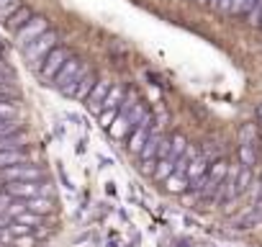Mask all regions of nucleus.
<instances>
[{
  "label": "nucleus",
  "instance_id": "nucleus-9",
  "mask_svg": "<svg viewBox=\"0 0 262 247\" xmlns=\"http://www.w3.org/2000/svg\"><path fill=\"white\" fill-rule=\"evenodd\" d=\"M29 145V137L24 132H16V134H8V137H0V152H8V150H26Z\"/></svg>",
  "mask_w": 262,
  "mask_h": 247
},
{
  "label": "nucleus",
  "instance_id": "nucleus-18",
  "mask_svg": "<svg viewBox=\"0 0 262 247\" xmlns=\"http://www.w3.org/2000/svg\"><path fill=\"white\" fill-rule=\"evenodd\" d=\"M165 186H167L170 193H185V188H188V178H185L183 173H172V175L165 178Z\"/></svg>",
  "mask_w": 262,
  "mask_h": 247
},
{
  "label": "nucleus",
  "instance_id": "nucleus-1",
  "mask_svg": "<svg viewBox=\"0 0 262 247\" xmlns=\"http://www.w3.org/2000/svg\"><path fill=\"white\" fill-rule=\"evenodd\" d=\"M57 42H59V36L54 34V31H44L39 39H34L31 44H26L24 47V52H26V59L29 62H34V65H41V59L57 47Z\"/></svg>",
  "mask_w": 262,
  "mask_h": 247
},
{
  "label": "nucleus",
  "instance_id": "nucleus-22",
  "mask_svg": "<svg viewBox=\"0 0 262 247\" xmlns=\"http://www.w3.org/2000/svg\"><path fill=\"white\" fill-rule=\"evenodd\" d=\"M172 170H175V165H172L170 160H165V157H162V160H157V165H155V170H152V173H155V178H157V180H165L167 175H172Z\"/></svg>",
  "mask_w": 262,
  "mask_h": 247
},
{
  "label": "nucleus",
  "instance_id": "nucleus-14",
  "mask_svg": "<svg viewBox=\"0 0 262 247\" xmlns=\"http://www.w3.org/2000/svg\"><path fill=\"white\" fill-rule=\"evenodd\" d=\"M11 221H16V224H21V227H26V229H36V227H41L44 224V216H39V214H34V211H21L18 216H13Z\"/></svg>",
  "mask_w": 262,
  "mask_h": 247
},
{
  "label": "nucleus",
  "instance_id": "nucleus-15",
  "mask_svg": "<svg viewBox=\"0 0 262 247\" xmlns=\"http://www.w3.org/2000/svg\"><path fill=\"white\" fill-rule=\"evenodd\" d=\"M121 103H123V88L111 85V90L105 93V98H103V103H100V111H103V108H118Z\"/></svg>",
  "mask_w": 262,
  "mask_h": 247
},
{
  "label": "nucleus",
  "instance_id": "nucleus-37",
  "mask_svg": "<svg viewBox=\"0 0 262 247\" xmlns=\"http://www.w3.org/2000/svg\"><path fill=\"white\" fill-rule=\"evenodd\" d=\"M259 116H262V106H259Z\"/></svg>",
  "mask_w": 262,
  "mask_h": 247
},
{
  "label": "nucleus",
  "instance_id": "nucleus-36",
  "mask_svg": "<svg viewBox=\"0 0 262 247\" xmlns=\"http://www.w3.org/2000/svg\"><path fill=\"white\" fill-rule=\"evenodd\" d=\"M259 127H262V116H259Z\"/></svg>",
  "mask_w": 262,
  "mask_h": 247
},
{
  "label": "nucleus",
  "instance_id": "nucleus-40",
  "mask_svg": "<svg viewBox=\"0 0 262 247\" xmlns=\"http://www.w3.org/2000/svg\"><path fill=\"white\" fill-rule=\"evenodd\" d=\"M259 186H262V183H259Z\"/></svg>",
  "mask_w": 262,
  "mask_h": 247
},
{
  "label": "nucleus",
  "instance_id": "nucleus-32",
  "mask_svg": "<svg viewBox=\"0 0 262 247\" xmlns=\"http://www.w3.org/2000/svg\"><path fill=\"white\" fill-rule=\"evenodd\" d=\"M206 3H208V6H213V8H216V6H219V0H206Z\"/></svg>",
  "mask_w": 262,
  "mask_h": 247
},
{
  "label": "nucleus",
  "instance_id": "nucleus-6",
  "mask_svg": "<svg viewBox=\"0 0 262 247\" xmlns=\"http://www.w3.org/2000/svg\"><path fill=\"white\" fill-rule=\"evenodd\" d=\"M152 123H155V118L147 113V116L137 123V127L128 132V150H131V152H137V155H139V150L144 147V142H147V137H149Z\"/></svg>",
  "mask_w": 262,
  "mask_h": 247
},
{
  "label": "nucleus",
  "instance_id": "nucleus-33",
  "mask_svg": "<svg viewBox=\"0 0 262 247\" xmlns=\"http://www.w3.org/2000/svg\"><path fill=\"white\" fill-rule=\"evenodd\" d=\"M11 3V0H0V8H3V6H8Z\"/></svg>",
  "mask_w": 262,
  "mask_h": 247
},
{
  "label": "nucleus",
  "instance_id": "nucleus-10",
  "mask_svg": "<svg viewBox=\"0 0 262 247\" xmlns=\"http://www.w3.org/2000/svg\"><path fill=\"white\" fill-rule=\"evenodd\" d=\"M34 18V13H31V8H26V6H18L8 18H6V24H8V29H13V31H18L24 24H29Z\"/></svg>",
  "mask_w": 262,
  "mask_h": 247
},
{
  "label": "nucleus",
  "instance_id": "nucleus-13",
  "mask_svg": "<svg viewBox=\"0 0 262 247\" xmlns=\"http://www.w3.org/2000/svg\"><path fill=\"white\" fill-rule=\"evenodd\" d=\"M208 170V160L206 157H195V160H190L188 162V168H185V178H188V186L195 180V178H201L203 173Z\"/></svg>",
  "mask_w": 262,
  "mask_h": 247
},
{
  "label": "nucleus",
  "instance_id": "nucleus-29",
  "mask_svg": "<svg viewBox=\"0 0 262 247\" xmlns=\"http://www.w3.org/2000/svg\"><path fill=\"white\" fill-rule=\"evenodd\" d=\"M252 6V0H231V6H229V13H247Z\"/></svg>",
  "mask_w": 262,
  "mask_h": 247
},
{
  "label": "nucleus",
  "instance_id": "nucleus-8",
  "mask_svg": "<svg viewBox=\"0 0 262 247\" xmlns=\"http://www.w3.org/2000/svg\"><path fill=\"white\" fill-rule=\"evenodd\" d=\"M24 206L26 211H34L39 216H47L54 211V201L52 198H44V196H36V198H24Z\"/></svg>",
  "mask_w": 262,
  "mask_h": 247
},
{
  "label": "nucleus",
  "instance_id": "nucleus-20",
  "mask_svg": "<svg viewBox=\"0 0 262 247\" xmlns=\"http://www.w3.org/2000/svg\"><path fill=\"white\" fill-rule=\"evenodd\" d=\"M244 16H247V24L259 26L262 24V0H252V6H249V11Z\"/></svg>",
  "mask_w": 262,
  "mask_h": 247
},
{
  "label": "nucleus",
  "instance_id": "nucleus-25",
  "mask_svg": "<svg viewBox=\"0 0 262 247\" xmlns=\"http://www.w3.org/2000/svg\"><path fill=\"white\" fill-rule=\"evenodd\" d=\"M18 116V108L13 100H6V98H0V118H16Z\"/></svg>",
  "mask_w": 262,
  "mask_h": 247
},
{
  "label": "nucleus",
  "instance_id": "nucleus-35",
  "mask_svg": "<svg viewBox=\"0 0 262 247\" xmlns=\"http://www.w3.org/2000/svg\"><path fill=\"white\" fill-rule=\"evenodd\" d=\"M6 186V180H3V175H0V188H3Z\"/></svg>",
  "mask_w": 262,
  "mask_h": 247
},
{
  "label": "nucleus",
  "instance_id": "nucleus-21",
  "mask_svg": "<svg viewBox=\"0 0 262 247\" xmlns=\"http://www.w3.org/2000/svg\"><path fill=\"white\" fill-rule=\"evenodd\" d=\"M144 116H147L144 103H131V111L126 113V118H128V123H131V129H134V127H137V123H139Z\"/></svg>",
  "mask_w": 262,
  "mask_h": 247
},
{
  "label": "nucleus",
  "instance_id": "nucleus-2",
  "mask_svg": "<svg viewBox=\"0 0 262 247\" xmlns=\"http://www.w3.org/2000/svg\"><path fill=\"white\" fill-rule=\"evenodd\" d=\"M6 183H18V180H44V168L39 165H31V162H21V165H11V168H3L0 170Z\"/></svg>",
  "mask_w": 262,
  "mask_h": 247
},
{
  "label": "nucleus",
  "instance_id": "nucleus-3",
  "mask_svg": "<svg viewBox=\"0 0 262 247\" xmlns=\"http://www.w3.org/2000/svg\"><path fill=\"white\" fill-rule=\"evenodd\" d=\"M44 31H49V21H47L44 16H34L29 24H24V26L16 31V42H18V47H26V44H31L34 39H39Z\"/></svg>",
  "mask_w": 262,
  "mask_h": 247
},
{
  "label": "nucleus",
  "instance_id": "nucleus-34",
  "mask_svg": "<svg viewBox=\"0 0 262 247\" xmlns=\"http://www.w3.org/2000/svg\"><path fill=\"white\" fill-rule=\"evenodd\" d=\"M254 209H257V211H259V214H262V201H259V203H257V206H254Z\"/></svg>",
  "mask_w": 262,
  "mask_h": 247
},
{
  "label": "nucleus",
  "instance_id": "nucleus-28",
  "mask_svg": "<svg viewBox=\"0 0 262 247\" xmlns=\"http://www.w3.org/2000/svg\"><path fill=\"white\" fill-rule=\"evenodd\" d=\"M249 183H252L249 168H242V170H239V178H236V191H239V193H242V191H247V188H249Z\"/></svg>",
  "mask_w": 262,
  "mask_h": 247
},
{
  "label": "nucleus",
  "instance_id": "nucleus-17",
  "mask_svg": "<svg viewBox=\"0 0 262 247\" xmlns=\"http://www.w3.org/2000/svg\"><path fill=\"white\" fill-rule=\"evenodd\" d=\"M185 147H188V142H185V137H180V134H175V137L170 139V152H167V157H165V160H170V162L175 165V160H178V157H183V152H185Z\"/></svg>",
  "mask_w": 262,
  "mask_h": 247
},
{
  "label": "nucleus",
  "instance_id": "nucleus-31",
  "mask_svg": "<svg viewBox=\"0 0 262 247\" xmlns=\"http://www.w3.org/2000/svg\"><path fill=\"white\" fill-rule=\"evenodd\" d=\"M11 77H13V72H11V67L0 59V83H11Z\"/></svg>",
  "mask_w": 262,
  "mask_h": 247
},
{
  "label": "nucleus",
  "instance_id": "nucleus-12",
  "mask_svg": "<svg viewBox=\"0 0 262 247\" xmlns=\"http://www.w3.org/2000/svg\"><path fill=\"white\" fill-rule=\"evenodd\" d=\"M108 132H111V137H113V139H123V137L131 132V123H128L126 113H118V116L113 118V123L108 127Z\"/></svg>",
  "mask_w": 262,
  "mask_h": 247
},
{
  "label": "nucleus",
  "instance_id": "nucleus-5",
  "mask_svg": "<svg viewBox=\"0 0 262 247\" xmlns=\"http://www.w3.org/2000/svg\"><path fill=\"white\" fill-rule=\"evenodd\" d=\"M85 72V67H82V62L80 59H75V57H70L62 67H59V72L54 75V85L62 90V88H67L70 83H75L80 75Z\"/></svg>",
  "mask_w": 262,
  "mask_h": 247
},
{
  "label": "nucleus",
  "instance_id": "nucleus-24",
  "mask_svg": "<svg viewBox=\"0 0 262 247\" xmlns=\"http://www.w3.org/2000/svg\"><path fill=\"white\" fill-rule=\"evenodd\" d=\"M254 137H257V127L254 123H244L239 129V142L242 145H254Z\"/></svg>",
  "mask_w": 262,
  "mask_h": 247
},
{
  "label": "nucleus",
  "instance_id": "nucleus-11",
  "mask_svg": "<svg viewBox=\"0 0 262 247\" xmlns=\"http://www.w3.org/2000/svg\"><path fill=\"white\" fill-rule=\"evenodd\" d=\"M95 85V77L90 75V72H82L80 77H77V83H75V90H72V98H77V100H85V95L90 93V88Z\"/></svg>",
  "mask_w": 262,
  "mask_h": 247
},
{
  "label": "nucleus",
  "instance_id": "nucleus-23",
  "mask_svg": "<svg viewBox=\"0 0 262 247\" xmlns=\"http://www.w3.org/2000/svg\"><path fill=\"white\" fill-rule=\"evenodd\" d=\"M16 132H21L18 118H0V137H8V134H16Z\"/></svg>",
  "mask_w": 262,
  "mask_h": 247
},
{
  "label": "nucleus",
  "instance_id": "nucleus-26",
  "mask_svg": "<svg viewBox=\"0 0 262 247\" xmlns=\"http://www.w3.org/2000/svg\"><path fill=\"white\" fill-rule=\"evenodd\" d=\"M11 247H36V234H18L11 239Z\"/></svg>",
  "mask_w": 262,
  "mask_h": 247
},
{
  "label": "nucleus",
  "instance_id": "nucleus-30",
  "mask_svg": "<svg viewBox=\"0 0 262 247\" xmlns=\"http://www.w3.org/2000/svg\"><path fill=\"white\" fill-rule=\"evenodd\" d=\"M18 90L11 85V83H0V98H6V100H16Z\"/></svg>",
  "mask_w": 262,
  "mask_h": 247
},
{
  "label": "nucleus",
  "instance_id": "nucleus-38",
  "mask_svg": "<svg viewBox=\"0 0 262 247\" xmlns=\"http://www.w3.org/2000/svg\"><path fill=\"white\" fill-rule=\"evenodd\" d=\"M201 3H206V0H201Z\"/></svg>",
  "mask_w": 262,
  "mask_h": 247
},
{
  "label": "nucleus",
  "instance_id": "nucleus-4",
  "mask_svg": "<svg viewBox=\"0 0 262 247\" xmlns=\"http://www.w3.org/2000/svg\"><path fill=\"white\" fill-rule=\"evenodd\" d=\"M67 59H70V52H67L64 47H54V49L41 59V65H39V67H41V75H44L47 80H54V75L59 72V67H62Z\"/></svg>",
  "mask_w": 262,
  "mask_h": 247
},
{
  "label": "nucleus",
  "instance_id": "nucleus-27",
  "mask_svg": "<svg viewBox=\"0 0 262 247\" xmlns=\"http://www.w3.org/2000/svg\"><path fill=\"white\" fill-rule=\"evenodd\" d=\"M98 113H100V127L108 129L111 123H113V118L118 116V108H103V111H98Z\"/></svg>",
  "mask_w": 262,
  "mask_h": 247
},
{
  "label": "nucleus",
  "instance_id": "nucleus-16",
  "mask_svg": "<svg viewBox=\"0 0 262 247\" xmlns=\"http://www.w3.org/2000/svg\"><path fill=\"white\" fill-rule=\"evenodd\" d=\"M226 170H229V162H224V160H216L208 170H206V175H208V180H211V186H219L224 178H226Z\"/></svg>",
  "mask_w": 262,
  "mask_h": 247
},
{
  "label": "nucleus",
  "instance_id": "nucleus-39",
  "mask_svg": "<svg viewBox=\"0 0 262 247\" xmlns=\"http://www.w3.org/2000/svg\"><path fill=\"white\" fill-rule=\"evenodd\" d=\"M0 49H3V44H0Z\"/></svg>",
  "mask_w": 262,
  "mask_h": 247
},
{
  "label": "nucleus",
  "instance_id": "nucleus-19",
  "mask_svg": "<svg viewBox=\"0 0 262 247\" xmlns=\"http://www.w3.org/2000/svg\"><path fill=\"white\" fill-rule=\"evenodd\" d=\"M239 160H242V168H252L257 162V150L254 145H242L239 147Z\"/></svg>",
  "mask_w": 262,
  "mask_h": 247
},
{
  "label": "nucleus",
  "instance_id": "nucleus-7",
  "mask_svg": "<svg viewBox=\"0 0 262 247\" xmlns=\"http://www.w3.org/2000/svg\"><path fill=\"white\" fill-rule=\"evenodd\" d=\"M108 90H111V83H108V80H95V85H93L90 93L85 95V106H88L90 111H100V103H103V98H105Z\"/></svg>",
  "mask_w": 262,
  "mask_h": 247
}]
</instances>
